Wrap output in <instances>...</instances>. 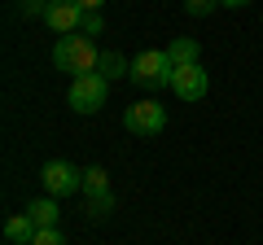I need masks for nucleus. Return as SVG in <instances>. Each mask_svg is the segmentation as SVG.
Instances as JSON below:
<instances>
[{
    "instance_id": "nucleus-1",
    "label": "nucleus",
    "mask_w": 263,
    "mask_h": 245,
    "mask_svg": "<svg viewBox=\"0 0 263 245\" xmlns=\"http://www.w3.org/2000/svg\"><path fill=\"white\" fill-rule=\"evenodd\" d=\"M97 62H101V53H97L92 35H84V31H75V35H62L53 44V66L62 70V75H88V70H97Z\"/></svg>"
},
{
    "instance_id": "nucleus-2",
    "label": "nucleus",
    "mask_w": 263,
    "mask_h": 245,
    "mask_svg": "<svg viewBox=\"0 0 263 245\" xmlns=\"http://www.w3.org/2000/svg\"><path fill=\"white\" fill-rule=\"evenodd\" d=\"M105 96H110V79L97 75V70H88V75H75V79H70L66 101H70V110H75V114H97V110L105 105Z\"/></svg>"
},
{
    "instance_id": "nucleus-3",
    "label": "nucleus",
    "mask_w": 263,
    "mask_h": 245,
    "mask_svg": "<svg viewBox=\"0 0 263 245\" xmlns=\"http://www.w3.org/2000/svg\"><path fill=\"white\" fill-rule=\"evenodd\" d=\"M171 57L167 48H145L141 57H132V84H141V88H167L171 84Z\"/></svg>"
},
{
    "instance_id": "nucleus-4",
    "label": "nucleus",
    "mask_w": 263,
    "mask_h": 245,
    "mask_svg": "<svg viewBox=\"0 0 263 245\" xmlns=\"http://www.w3.org/2000/svg\"><path fill=\"white\" fill-rule=\"evenodd\" d=\"M123 127H127L132 136H158L162 127H167V105H158V101H132L127 110H123Z\"/></svg>"
},
{
    "instance_id": "nucleus-5",
    "label": "nucleus",
    "mask_w": 263,
    "mask_h": 245,
    "mask_svg": "<svg viewBox=\"0 0 263 245\" xmlns=\"http://www.w3.org/2000/svg\"><path fill=\"white\" fill-rule=\"evenodd\" d=\"M40 179H44V193H48V197H70V193L84 189V171H79L75 162H44Z\"/></svg>"
},
{
    "instance_id": "nucleus-6",
    "label": "nucleus",
    "mask_w": 263,
    "mask_h": 245,
    "mask_svg": "<svg viewBox=\"0 0 263 245\" xmlns=\"http://www.w3.org/2000/svg\"><path fill=\"white\" fill-rule=\"evenodd\" d=\"M167 88L180 96V101H202L206 88H211V79H206V70H202V62H189V66L171 70V84Z\"/></svg>"
},
{
    "instance_id": "nucleus-7",
    "label": "nucleus",
    "mask_w": 263,
    "mask_h": 245,
    "mask_svg": "<svg viewBox=\"0 0 263 245\" xmlns=\"http://www.w3.org/2000/svg\"><path fill=\"white\" fill-rule=\"evenodd\" d=\"M44 22L57 31V35H75L79 27H84V9H79L75 0H53L44 13Z\"/></svg>"
},
{
    "instance_id": "nucleus-8",
    "label": "nucleus",
    "mask_w": 263,
    "mask_h": 245,
    "mask_svg": "<svg viewBox=\"0 0 263 245\" xmlns=\"http://www.w3.org/2000/svg\"><path fill=\"white\" fill-rule=\"evenodd\" d=\"M35 232H40V228H35V219H31L27 210L5 219V241H13V245H31V241H35Z\"/></svg>"
},
{
    "instance_id": "nucleus-9",
    "label": "nucleus",
    "mask_w": 263,
    "mask_h": 245,
    "mask_svg": "<svg viewBox=\"0 0 263 245\" xmlns=\"http://www.w3.org/2000/svg\"><path fill=\"white\" fill-rule=\"evenodd\" d=\"M167 57H171V66H189V62H202V48H197V39L180 35L167 44Z\"/></svg>"
},
{
    "instance_id": "nucleus-10",
    "label": "nucleus",
    "mask_w": 263,
    "mask_h": 245,
    "mask_svg": "<svg viewBox=\"0 0 263 245\" xmlns=\"http://www.w3.org/2000/svg\"><path fill=\"white\" fill-rule=\"evenodd\" d=\"M27 215L35 219V228H57V219H62V210H57V197H40L27 206Z\"/></svg>"
},
{
    "instance_id": "nucleus-11",
    "label": "nucleus",
    "mask_w": 263,
    "mask_h": 245,
    "mask_svg": "<svg viewBox=\"0 0 263 245\" xmlns=\"http://www.w3.org/2000/svg\"><path fill=\"white\" fill-rule=\"evenodd\" d=\"M97 75H105L114 84V79H127L132 75V62H123L119 53H101V62H97Z\"/></svg>"
},
{
    "instance_id": "nucleus-12",
    "label": "nucleus",
    "mask_w": 263,
    "mask_h": 245,
    "mask_svg": "<svg viewBox=\"0 0 263 245\" xmlns=\"http://www.w3.org/2000/svg\"><path fill=\"white\" fill-rule=\"evenodd\" d=\"M84 193H88V197H97V193H110V179H105L101 167H88V171H84Z\"/></svg>"
},
{
    "instance_id": "nucleus-13",
    "label": "nucleus",
    "mask_w": 263,
    "mask_h": 245,
    "mask_svg": "<svg viewBox=\"0 0 263 245\" xmlns=\"http://www.w3.org/2000/svg\"><path fill=\"white\" fill-rule=\"evenodd\" d=\"M114 210V193H97V197H88V219H110Z\"/></svg>"
},
{
    "instance_id": "nucleus-14",
    "label": "nucleus",
    "mask_w": 263,
    "mask_h": 245,
    "mask_svg": "<svg viewBox=\"0 0 263 245\" xmlns=\"http://www.w3.org/2000/svg\"><path fill=\"white\" fill-rule=\"evenodd\" d=\"M48 5H53V0H18L22 18H44V13H48Z\"/></svg>"
},
{
    "instance_id": "nucleus-15",
    "label": "nucleus",
    "mask_w": 263,
    "mask_h": 245,
    "mask_svg": "<svg viewBox=\"0 0 263 245\" xmlns=\"http://www.w3.org/2000/svg\"><path fill=\"white\" fill-rule=\"evenodd\" d=\"M31 245H66V236H62V228H40Z\"/></svg>"
},
{
    "instance_id": "nucleus-16",
    "label": "nucleus",
    "mask_w": 263,
    "mask_h": 245,
    "mask_svg": "<svg viewBox=\"0 0 263 245\" xmlns=\"http://www.w3.org/2000/svg\"><path fill=\"white\" fill-rule=\"evenodd\" d=\"M211 9H219V0H184V13H193V18H206Z\"/></svg>"
},
{
    "instance_id": "nucleus-17",
    "label": "nucleus",
    "mask_w": 263,
    "mask_h": 245,
    "mask_svg": "<svg viewBox=\"0 0 263 245\" xmlns=\"http://www.w3.org/2000/svg\"><path fill=\"white\" fill-rule=\"evenodd\" d=\"M79 31H84V35H101L105 18H101V13H84V27H79Z\"/></svg>"
},
{
    "instance_id": "nucleus-18",
    "label": "nucleus",
    "mask_w": 263,
    "mask_h": 245,
    "mask_svg": "<svg viewBox=\"0 0 263 245\" xmlns=\"http://www.w3.org/2000/svg\"><path fill=\"white\" fill-rule=\"evenodd\" d=\"M75 5H79L84 13H101V5H105V0H75Z\"/></svg>"
},
{
    "instance_id": "nucleus-19",
    "label": "nucleus",
    "mask_w": 263,
    "mask_h": 245,
    "mask_svg": "<svg viewBox=\"0 0 263 245\" xmlns=\"http://www.w3.org/2000/svg\"><path fill=\"white\" fill-rule=\"evenodd\" d=\"M224 9H241V5H250V0H219Z\"/></svg>"
}]
</instances>
